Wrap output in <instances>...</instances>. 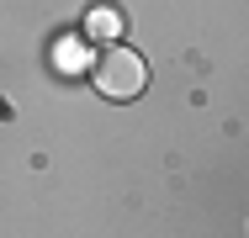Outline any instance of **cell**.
I'll list each match as a JSON object with an SVG mask.
<instances>
[{
  "instance_id": "cell-1",
  "label": "cell",
  "mask_w": 249,
  "mask_h": 238,
  "mask_svg": "<svg viewBox=\"0 0 249 238\" xmlns=\"http://www.w3.org/2000/svg\"><path fill=\"white\" fill-rule=\"evenodd\" d=\"M143 85H149V64L133 48H106L96 58V90L106 101H133Z\"/></svg>"
},
{
  "instance_id": "cell-2",
  "label": "cell",
  "mask_w": 249,
  "mask_h": 238,
  "mask_svg": "<svg viewBox=\"0 0 249 238\" xmlns=\"http://www.w3.org/2000/svg\"><path fill=\"white\" fill-rule=\"evenodd\" d=\"M117 32H122V16H117V5H96V11L85 16V37H106V43H111Z\"/></svg>"
},
{
  "instance_id": "cell-3",
  "label": "cell",
  "mask_w": 249,
  "mask_h": 238,
  "mask_svg": "<svg viewBox=\"0 0 249 238\" xmlns=\"http://www.w3.org/2000/svg\"><path fill=\"white\" fill-rule=\"evenodd\" d=\"M58 69H64V74H80V69H85V43H80V37H64V43H58Z\"/></svg>"
}]
</instances>
